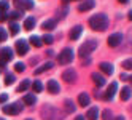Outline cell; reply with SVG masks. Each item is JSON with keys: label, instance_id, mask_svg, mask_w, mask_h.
I'll return each instance as SVG.
<instances>
[{"label": "cell", "instance_id": "cell-10", "mask_svg": "<svg viewBox=\"0 0 132 120\" xmlns=\"http://www.w3.org/2000/svg\"><path fill=\"white\" fill-rule=\"evenodd\" d=\"M96 6V2L94 0H83V2L78 5V11H89Z\"/></svg>", "mask_w": 132, "mask_h": 120}, {"label": "cell", "instance_id": "cell-26", "mask_svg": "<svg viewBox=\"0 0 132 120\" xmlns=\"http://www.w3.org/2000/svg\"><path fill=\"white\" fill-rule=\"evenodd\" d=\"M30 85H32V88H34L35 93H40V91H43V83H42L40 80H35L34 83H30Z\"/></svg>", "mask_w": 132, "mask_h": 120}, {"label": "cell", "instance_id": "cell-17", "mask_svg": "<svg viewBox=\"0 0 132 120\" xmlns=\"http://www.w3.org/2000/svg\"><path fill=\"white\" fill-rule=\"evenodd\" d=\"M97 117H99V107H97V106L89 107L88 114H86V118H88V120H97Z\"/></svg>", "mask_w": 132, "mask_h": 120}, {"label": "cell", "instance_id": "cell-28", "mask_svg": "<svg viewBox=\"0 0 132 120\" xmlns=\"http://www.w3.org/2000/svg\"><path fill=\"white\" fill-rule=\"evenodd\" d=\"M67 13H69V8H67V5H65L64 8L57 10V15H56V16H57L59 19H62V18H65V16H67Z\"/></svg>", "mask_w": 132, "mask_h": 120}, {"label": "cell", "instance_id": "cell-3", "mask_svg": "<svg viewBox=\"0 0 132 120\" xmlns=\"http://www.w3.org/2000/svg\"><path fill=\"white\" fill-rule=\"evenodd\" d=\"M99 47V42L97 40H86V42H84L83 45H81V47H80V51H78V54H80V58H89V54L94 51V50H96Z\"/></svg>", "mask_w": 132, "mask_h": 120}, {"label": "cell", "instance_id": "cell-16", "mask_svg": "<svg viewBox=\"0 0 132 120\" xmlns=\"http://www.w3.org/2000/svg\"><path fill=\"white\" fill-rule=\"evenodd\" d=\"M81 32H83V27H81V26H73V27H72V31H70V39H72V40L80 39Z\"/></svg>", "mask_w": 132, "mask_h": 120}, {"label": "cell", "instance_id": "cell-25", "mask_svg": "<svg viewBox=\"0 0 132 120\" xmlns=\"http://www.w3.org/2000/svg\"><path fill=\"white\" fill-rule=\"evenodd\" d=\"M34 26H35V18H34V16H30V18H27V19L24 21V27H26L27 31H30V29H32Z\"/></svg>", "mask_w": 132, "mask_h": 120}, {"label": "cell", "instance_id": "cell-5", "mask_svg": "<svg viewBox=\"0 0 132 120\" xmlns=\"http://www.w3.org/2000/svg\"><path fill=\"white\" fill-rule=\"evenodd\" d=\"M2 110H3V114H6V115H18V114L22 110V104H21V103L6 104V106L2 107Z\"/></svg>", "mask_w": 132, "mask_h": 120}, {"label": "cell", "instance_id": "cell-21", "mask_svg": "<svg viewBox=\"0 0 132 120\" xmlns=\"http://www.w3.org/2000/svg\"><path fill=\"white\" fill-rule=\"evenodd\" d=\"M130 95H132L130 87H124V88L121 90V99H122V101H127V99L130 98Z\"/></svg>", "mask_w": 132, "mask_h": 120}, {"label": "cell", "instance_id": "cell-42", "mask_svg": "<svg viewBox=\"0 0 132 120\" xmlns=\"http://www.w3.org/2000/svg\"><path fill=\"white\" fill-rule=\"evenodd\" d=\"M75 120H86V117H84V115H77Z\"/></svg>", "mask_w": 132, "mask_h": 120}, {"label": "cell", "instance_id": "cell-36", "mask_svg": "<svg viewBox=\"0 0 132 120\" xmlns=\"http://www.w3.org/2000/svg\"><path fill=\"white\" fill-rule=\"evenodd\" d=\"M22 16V13H19V11H11V13H8V18L10 19H18V18H21Z\"/></svg>", "mask_w": 132, "mask_h": 120}, {"label": "cell", "instance_id": "cell-31", "mask_svg": "<svg viewBox=\"0 0 132 120\" xmlns=\"http://www.w3.org/2000/svg\"><path fill=\"white\" fill-rule=\"evenodd\" d=\"M103 120H113V118H115V117H113V112H111V110L110 109H105V110H103Z\"/></svg>", "mask_w": 132, "mask_h": 120}, {"label": "cell", "instance_id": "cell-12", "mask_svg": "<svg viewBox=\"0 0 132 120\" xmlns=\"http://www.w3.org/2000/svg\"><path fill=\"white\" fill-rule=\"evenodd\" d=\"M46 90H48L51 95H56V93H59V91H61V87H59V83L56 80H50L48 83H46Z\"/></svg>", "mask_w": 132, "mask_h": 120}, {"label": "cell", "instance_id": "cell-43", "mask_svg": "<svg viewBox=\"0 0 132 120\" xmlns=\"http://www.w3.org/2000/svg\"><path fill=\"white\" fill-rule=\"evenodd\" d=\"M127 18H129V21H132V10L129 11V15H127Z\"/></svg>", "mask_w": 132, "mask_h": 120}, {"label": "cell", "instance_id": "cell-24", "mask_svg": "<svg viewBox=\"0 0 132 120\" xmlns=\"http://www.w3.org/2000/svg\"><path fill=\"white\" fill-rule=\"evenodd\" d=\"M30 43L34 45V47H37V48H40L42 47V37H38V35H32L30 37Z\"/></svg>", "mask_w": 132, "mask_h": 120}, {"label": "cell", "instance_id": "cell-38", "mask_svg": "<svg viewBox=\"0 0 132 120\" xmlns=\"http://www.w3.org/2000/svg\"><path fill=\"white\" fill-rule=\"evenodd\" d=\"M6 101H8V95L2 93V95H0V103H6Z\"/></svg>", "mask_w": 132, "mask_h": 120}, {"label": "cell", "instance_id": "cell-19", "mask_svg": "<svg viewBox=\"0 0 132 120\" xmlns=\"http://www.w3.org/2000/svg\"><path fill=\"white\" fill-rule=\"evenodd\" d=\"M64 107H65V112H67V114L75 112V109H77V106H75L73 101H70V99H65L64 101Z\"/></svg>", "mask_w": 132, "mask_h": 120}, {"label": "cell", "instance_id": "cell-13", "mask_svg": "<svg viewBox=\"0 0 132 120\" xmlns=\"http://www.w3.org/2000/svg\"><path fill=\"white\" fill-rule=\"evenodd\" d=\"M16 5L21 10H30V8H34V0H18Z\"/></svg>", "mask_w": 132, "mask_h": 120}, {"label": "cell", "instance_id": "cell-6", "mask_svg": "<svg viewBox=\"0 0 132 120\" xmlns=\"http://www.w3.org/2000/svg\"><path fill=\"white\" fill-rule=\"evenodd\" d=\"M122 40H124V35H122L121 32H115V34H111L108 37V45L111 48H115V47H119V45L122 43Z\"/></svg>", "mask_w": 132, "mask_h": 120}, {"label": "cell", "instance_id": "cell-7", "mask_svg": "<svg viewBox=\"0 0 132 120\" xmlns=\"http://www.w3.org/2000/svg\"><path fill=\"white\" fill-rule=\"evenodd\" d=\"M62 79L64 82H67V83H75L77 82V70L75 69H67L62 72Z\"/></svg>", "mask_w": 132, "mask_h": 120}, {"label": "cell", "instance_id": "cell-22", "mask_svg": "<svg viewBox=\"0 0 132 120\" xmlns=\"http://www.w3.org/2000/svg\"><path fill=\"white\" fill-rule=\"evenodd\" d=\"M51 67H53V62H51V61H48L46 64H43V66L37 67V69H35V74H37V75H38V74H42V72H45V70H50Z\"/></svg>", "mask_w": 132, "mask_h": 120}, {"label": "cell", "instance_id": "cell-45", "mask_svg": "<svg viewBox=\"0 0 132 120\" xmlns=\"http://www.w3.org/2000/svg\"><path fill=\"white\" fill-rule=\"evenodd\" d=\"M69 2H72V0H62V3H64V5H67Z\"/></svg>", "mask_w": 132, "mask_h": 120}, {"label": "cell", "instance_id": "cell-40", "mask_svg": "<svg viewBox=\"0 0 132 120\" xmlns=\"http://www.w3.org/2000/svg\"><path fill=\"white\" fill-rule=\"evenodd\" d=\"M89 62H91V59H89V58H86V59L83 61V66H89Z\"/></svg>", "mask_w": 132, "mask_h": 120}, {"label": "cell", "instance_id": "cell-2", "mask_svg": "<svg viewBox=\"0 0 132 120\" xmlns=\"http://www.w3.org/2000/svg\"><path fill=\"white\" fill-rule=\"evenodd\" d=\"M40 114L45 120H62L65 115V112H62V110H59L57 107H53L50 104H46L40 109Z\"/></svg>", "mask_w": 132, "mask_h": 120}, {"label": "cell", "instance_id": "cell-23", "mask_svg": "<svg viewBox=\"0 0 132 120\" xmlns=\"http://www.w3.org/2000/svg\"><path fill=\"white\" fill-rule=\"evenodd\" d=\"M42 27H43L45 31H53L54 27H56V21H54V19H48V21H45V23H43Z\"/></svg>", "mask_w": 132, "mask_h": 120}, {"label": "cell", "instance_id": "cell-35", "mask_svg": "<svg viewBox=\"0 0 132 120\" xmlns=\"http://www.w3.org/2000/svg\"><path fill=\"white\" fill-rule=\"evenodd\" d=\"M24 69H26V64L24 62H16L14 64V70L16 72H24Z\"/></svg>", "mask_w": 132, "mask_h": 120}, {"label": "cell", "instance_id": "cell-47", "mask_svg": "<svg viewBox=\"0 0 132 120\" xmlns=\"http://www.w3.org/2000/svg\"><path fill=\"white\" fill-rule=\"evenodd\" d=\"M129 80H130V82H132V75H129Z\"/></svg>", "mask_w": 132, "mask_h": 120}, {"label": "cell", "instance_id": "cell-15", "mask_svg": "<svg viewBox=\"0 0 132 120\" xmlns=\"http://www.w3.org/2000/svg\"><path fill=\"white\" fill-rule=\"evenodd\" d=\"M78 103H80V106H83V107L89 106V103H91L89 95H88V93H80V95H78Z\"/></svg>", "mask_w": 132, "mask_h": 120}, {"label": "cell", "instance_id": "cell-49", "mask_svg": "<svg viewBox=\"0 0 132 120\" xmlns=\"http://www.w3.org/2000/svg\"><path fill=\"white\" fill-rule=\"evenodd\" d=\"M29 120H32V118H29Z\"/></svg>", "mask_w": 132, "mask_h": 120}, {"label": "cell", "instance_id": "cell-11", "mask_svg": "<svg viewBox=\"0 0 132 120\" xmlns=\"http://www.w3.org/2000/svg\"><path fill=\"white\" fill-rule=\"evenodd\" d=\"M116 90H118V83L116 82H111V85L108 87V90H107V93H105V98L107 101H111L113 98H115V93H116Z\"/></svg>", "mask_w": 132, "mask_h": 120}, {"label": "cell", "instance_id": "cell-32", "mask_svg": "<svg viewBox=\"0 0 132 120\" xmlns=\"http://www.w3.org/2000/svg\"><path fill=\"white\" fill-rule=\"evenodd\" d=\"M10 32H11L13 35H16L18 32H19V24H18V23H11V24H10Z\"/></svg>", "mask_w": 132, "mask_h": 120}, {"label": "cell", "instance_id": "cell-46", "mask_svg": "<svg viewBox=\"0 0 132 120\" xmlns=\"http://www.w3.org/2000/svg\"><path fill=\"white\" fill-rule=\"evenodd\" d=\"M113 120H124V117H116V118H113Z\"/></svg>", "mask_w": 132, "mask_h": 120}, {"label": "cell", "instance_id": "cell-29", "mask_svg": "<svg viewBox=\"0 0 132 120\" xmlns=\"http://www.w3.org/2000/svg\"><path fill=\"white\" fill-rule=\"evenodd\" d=\"M29 87H30V82L29 80H22L21 83H19V87H18V91H26Z\"/></svg>", "mask_w": 132, "mask_h": 120}, {"label": "cell", "instance_id": "cell-30", "mask_svg": "<svg viewBox=\"0 0 132 120\" xmlns=\"http://www.w3.org/2000/svg\"><path fill=\"white\" fill-rule=\"evenodd\" d=\"M8 0H2L0 2V13H8Z\"/></svg>", "mask_w": 132, "mask_h": 120}, {"label": "cell", "instance_id": "cell-14", "mask_svg": "<svg viewBox=\"0 0 132 120\" xmlns=\"http://www.w3.org/2000/svg\"><path fill=\"white\" fill-rule=\"evenodd\" d=\"M99 67H100V70H102L103 74H107V75H111L113 70H115L113 64H110V62H100V64H99Z\"/></svg>", "mask_w": 132, "mask_h": 120}, {"label": "cell", "instance_id": "cell-33", "mask_svg": "<svg viewBox=\"0 0 132 120\" xmlns=\"http://www.w3.org/2000/svg\"><path fill=\"white\" fill-rule=\"evenodd\" d=\"M42 39H43L42 42H45V43H48V45H51V43L54 42V37H53L51 34H46V35H43Z\"/></svg>", "mask_w": 132, "mask_h": 120}, {"label": "cell", "instance_id": "cell-39", "mask_svg": "<svg viewBox=\"0 0 132 120\" xmlns=\"http://www.w3.org/2000/svg\"><path fill=\"white\" fill-rule=\"evenodd\" d=\"M8 19V13H0V21H5Z\"/></svg>", "mask_w": 132, "mask_h": 120}, {"label": "cell", "instance_id": "cell-4", "mask_svg": "<svg viewBox=\"0 0 132 120\" xmlns=\"http://www.w3.org/2000/svg\"><path fill=\"white\" fill-rule=\"evenodd\" d=\"M57 61H59V64H70L73 61V50L72 48H64L57 54Z\"/></svg>", "mask_w": 132, "mask_h": 120}, {"label": "cell", "instance_id": "cell-27", "mask_svg": "<svg viewBox=\"0 0 132 120\" xmlns=\"http://www.w3.org/2000/svg\"><path fill=\"white\" fill-rule=\"evenodd\" d=\"M14 80H16L14 74H6V75H5V85H13Z\"/></svg>", "mask_w": 132, "mask_h": 120}, {"label": "cell", "instance_id": "cell-18", "mask_svg": "<svg viewBox=\"0 0 132 120\" xmlns=\"http://www.w3.org/2000/svg\"><path fill=\"white\" fill-rule=\"evenodd\" d=\"M91 77H92V82H94V83H96L97 87H103V85H105V79L102 77V74H97V72H94Z\"/></svg>", "mask_w": 132, "mask_h": 120}, {"label": "cell", "instance_id": "cell-48", "mask_svg": "<svg viewBox=\"0 0 132 120\" xmlns=\"http://www.w3.org/2000/svg\"><path fill=\"white\" fill-rule=\"evenodd\" d=\"M0 120H5V118H0Z\"/></svg>", "mask_w": 132, "mask_h": 120}, {"label": "cell", "instance_id": "cell-20", "mask_svg": "<svg viewBox=\"0 0 132 120\" xmlns=\"http://www.w3.org/2000/svg\"><path fill=\"white\" fill-rule=\"evenodd\" d=\"M22 103H26L27 106H34V104L37 103V96H35L34 93L26 95V96H24V99H22Z\"/></svg>", "mask_w": 132, "mask_h": 120}, {"label": "cell", "instance_id": "cell-9", "mask_svg": "<svg viewBox=\"0 0 132 120\" xmlns=\"http://www.w3.org/2000/svg\"><path fill=\"white\" fill-rule=\"evenodd\" d=\"M14 47H16L18 54H26L27 51H29V45H27V42H26V40H22V39H21V40H18Z\"/></svg>", "mask_w": 132, "mask_h": 120}, {"label": "cell", "instance_id": "cell-44", "mask_svg": "<svg viewBox=\"0 0 132 120\" xmlns=\"http://www.w3.org/2000/svg\"><path fill=\"white\" fill-rule=\"evenodd\" d=\"M119 3H129V0H118Z\"/></svg>", "mask_w": 132, "mask_h": 120}, {"label": "cell", "instance_id": "cell-41", "mask_svg": "<svg viewBox=\"0 0 132 120\" xmlns=\"http://www.w3.org/2000/svg\"><path fill=\"white\" fill-rule=\"evenodd\" d=\"M121 80H129V75L127 74H121Z\"/></svg>", "mask_w": 132, "mask_h": 120}, {"label": "cell", "instance_id": "cell-34", "mask_svg": "<svg viewBox=\"0 0 132 120\" xmlns=\"http://www.w3.org/2000/svg\"><path fill=\"white\" fill-rule=\"evenodd\" d=\"M122 67L127 69V70H132V58H129V59H124V61H122Z\"/></svg>", "mask_w": 132, "mask_h": 120}, {"label": "cell", "instance_id": "cell-1", "mask_svg": "<svg viewBox=\"0 0 132 120\" xmlns=\"http://www.w3.org/2000/svg\"><path fill=\"white\" fill-rule=\"evenodd\" d=\"M89 26L92 31H99V32H103L107 31L108 27V16L105 13H97L89 18Z\"/></svg>", "mask_w": 132, "mask_h": 120}, {"label": "cell", "instance_id": "cell-8", "mask_svg": "<svg viewBox=\"0 0 132 120\" xmlns=\"http://www.w3.org/2000/svg\"><path fill=\"white\" fill-rule=\"evenodd\" d=\"M11 59H13V50H11V48H3V50H0V62H2V64L11 61Z\"/></svg>", "mask_w": 132, "mask_h": 120}, {"label": "cell", "instance_id": "cell-37", "mask_svg": "<svg viewBox=\"0 0 132 120\" xmlns=\"http://www.w3.org/2000/svg\"><path fill=\"white\" fill-rule=\"evenodd\" d=\"M6 37H8V35H6V31L3 29V27H0V42H5Z\"/></svg>", "mask_w": 132, "mask_h": 120}]
</instances>
